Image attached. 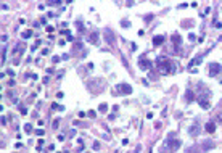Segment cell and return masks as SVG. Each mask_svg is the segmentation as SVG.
Returning a JSON list of instances; mask_svg holds the SVG:
<instances>
[{
  "instance_id": "cell-1",
  "label": "cell",
  "mask_w": 222,
  "mask_h": 153,
  "mask_svg": "<svg viewBox=\"0 0 222 153\" xmlns=\"http://www.w3.org/2000/svg\"><path fill=\"white\" fill-rule=\"evenodd\" d=\"M156 66H158V69L163 74H172V73L177 71L176 63L171 61L169 58H166V57H158V60H156Z\"/></svg>"
},
{
  "instance_id": "cell-2",
  "label": "cell",
  "mask_w": 222,
  "mask_h": 153,
  "mask_svg": "<svg viewBox=\"0 0 222 153\" xmlns=\"http://www.w3.org/2000/svg\"><path fill=\"white\" fill-rule=\"evenodd\" d=\"M116 94H121V95H131L132 94V86L129 84H118L116 86Z\"/></svg>"
},
{
  "instance_id": "cell-3",
  "label": "cell",
  "mask_w": 222,
  "mask_h": 153,
  "mask_svg": "<svg viewBox=\"0 0 222 153\" xmlns=\"http://www.w3.org/2000/svg\"><path fill=\"white\" fill-rule=\"evenodd\" d=\"M172 137H174V134H171V135H169V139H168V145H169V148H171V150H177V148L182 145V142H180V139H172Z\"/></svg>"
},
{
  "instance_id": "cell-4",
  "label": "cell",
  "mask_w": 222,
  "mask_h": 153,
  "mask_svg": "<svg viewBox=\"0 0 222 153\" xmlns=\"http://www.w3.org/2000/svg\"><path fill=\"white\" fill-rule=\"evenodd\" d=\"M103 34H105V37H106V42H108L110 45H113L114 42H116V36H114V32L110 29V27L103 29Z\"/></svg>"
},
{
  "instance_id": "cell-5",
  "label": "cell",
  "mask_w": 222,
  "mask_h": 153,
  "mask_svg": "<svg viewBox=\"0 0 222 153\" xmlns=\"http://www.w3.org/2000/svg\"><path fill=\"white\" fill-rule=\"evenodd\" d=\"M151 65H153V63H151V61H150L147 57H142V58L139 60V68L143 69V71H148V69L151 68Z\"/></svg>"
},
{
  "instance_id": "cell-6",
  "label": "cell",
  "mask_w": 222,
  "mask_h": 153,
  "mask_svg": "<svg viewBox=\"0 0 222 153\" xmlns=\"http://www.w3.org/2000/svg\"><path fill=\"white\" fill-rule=\"evenodd\" d=\"M220 71H222V66H220L219 63H211V65H209V76H211V78L217 76Z\"/></svg>"
},
{
  "instance_id": "cell-7",
  "label": "cell",
  "mask_w": 222,
  "mask_h": 153,
  "mask_svg": "<svg viewBox=\"0 0 222 153\" xmlns=\"http://www.w3.org/2000/svg\"><path fill=\"white\" fill-rule=\"evenodd\" d=\"M164 42H166V37H164V36H155V37H153V45H155V47H159V45H163Z\"/></svg>"
},
{
  "instance_id": "cell-8",
  "label": "cell",
  "mask_w": 222,
  "mask_h": 153,
  "mask_svg": "<svg viewBox=\"0 0 222 153\" xmlns=\"http://www.w3.org/2000/svg\"><path fill=\"white\" fill-rule=\"evenodd\" d=\"M200 107H201L203 110H209V108H211L209 102H208V100H204V99H200Z\"/></svg>"
},
{
  "instance_id": "cell-9",
  "label": "cell",
  "mask_w": 222,
  "mask_h": 153,
  "mask_svg": "<svg viewBox=\"0 0 222 153\" xmlns=\"http://www.w3.org/2000/svg\"><path fill=\"white\" fill-rule=\"evenodd\" d=\"M204 129H206L208 132H209V134H212V132L216 131V124H214V123H208L206 126H204Z\"/></svg>"
},
{
  "instance_id": "cell-10",
  "label": "cell",
  "mask_w": 222,
  "mask_h": 153,
  "mask_svg": "<svg viewBox=\"0 0 222 153\" xmlns=\"http://www.w3.org/2000/svg\"><path fill=\"white\" fill-rule=\"evenodd\" d=\"M201 60H203V57H198V58H193L190 63H188V68L192 69V66H195V65H198V63H201Z\"/></svg>"
},
{
  "instance_id": "cell-11",
  "label": "cell",
  "mask_w": 222,
  "mask_h": 153,
  "mask_svg": "<svg viewBox=\"0 0 222 153\" xmlns=\"http://www.w3.org/2000/svg\"><path fill=\"white\" fill-rule=\"evenodd\" d=\"M185 99H187V102H193V100H195V94H193L192 90H187V94H185Z\"/></svg>"
},
{
  "instance_id": "cell-12",
  "label": "cell",
  "mask_w": 222,
  "mask_h": 153,
  "mask_svg": "<svg viewBox=\"0 0 222 153\" xmlns=\"http://www.w3.org/2000/svg\"><path fill=\"white\" fill-rule=\"evenodd\" d=\"M200 134V129H198V126H196V124H195V126H193V127H190V135H193V137H196Z\"/></svg>"
},
{
  "instance_id": "cell-13",
  "label": "cell",
  "mask_w": 222,
  "mask_h": 153,
  "mask_svg": "<svg viewBox=\"0 0 222 153\" xmlns=\"http://www.w3.org/2000/svg\"><path fill=\"white\" fill-rule=\"evenodd\" d=\"M172 39H174V44H176V47L182 44V37L179 36V34H174V36H172Z\"/></svg>"
},
{
  "instance_id": "cell-14",
  "label": "cell",
  "mask_w": 222,
  "mask_h": 153,
  "mask_svg": "<svg viewBox=\"0 0 222 153\" xmlns=\"http://www.w3.org/2000/svg\"><path fill=\"white\" fill-rule=\"evenodd\" d=\"M97 40H98V32L90 34V44H97Z\"/></svg>"
},
{
  "instance_id": "cell-15",
  "label": "cell",
  "mask_w": 222,
  "mask_h": 153,
  "mask_svg": "<svg viewBox=\"0 0 222 153\" xmlns=\"http://www.w3.org/2000/svg\"><path fill=\"white\" fill-rule=\"evenodd\" d=\"M214 147V143L211 142V140H206V143H203V150H209V148H212Z\"/></svg>"
},
{
  "instance_id": "cell-16",
  "label": "cell",
  "mask_w": 222,
  "mask_h": 153,
  "mask_svg": "<svg viewBox=\"0 0 222 153\" xmlns=\"http://www.w3.org/2000/svg\"><path fill=\"white\" fill-rule=\"evenodd\" d=\"M106 110H108V105H106V103H100V107H98L100 113H106Z\"/></svg>"
},
{
  "instance_id": "cell-17",
  "label": "cell",
  "mask_w": 222,
  "mask_h": 153,
  "mask_svg": "<svg viewBox=\"0 0 222 153\" xmlns=\"http://www.w3.org/2000/svg\"><path fill=\"white\" fill-rule=\"evenodd\" d=\"M24 131L27 132V134H31V132H32V126H31V124H24Z\"/></svg>"
},
{
  "instance_id": "cell-18",
  "label": "cell",
  "mask_w": 222,
  "mask_h": 153,
  "mask_svg": "<svg viewBox=\"0 0 222 153\" xmlns=\"http://www.w3.org/2000/svg\"><path fill=\"white\" fill-rule=\"evenodd\" d=\"M32 36V31H26V32H23V39H29Z\"/></svg>"
},
{
  "instance_id": "cell-19",
  "label": "cell",
  "mask_w": 222,
  "mask_h": 153,
  "mask_svg": "<svg viewBox=\"0 0 222 153\" xmlns=\"http://www.w3.org/2000/svg\"><path fill=\"white\" fill-rule=\"evenodd\" d=\"M60 0H48V5H60Z\"/></svg>"
},
{
  "instance_id": "cell-20",
  "label": "cell",
  "mask_w": 222,
  "mask_h": 153,
  "mask_svg": "<svg viewBox=\"0 0 222 153\" xmlns=\"http://www.w3.org/2000/svg\"><path fill=\"white\" fill-rule=\"evenodd\" d=\"M58 126H60V119H55L53 121V129H58Z\"/></svg>"
},
{
  "instance_id": "cell-21",
  "label": "cell",
  "mask_w": 222,
  "mask_h": 153,
  "mask_svg": "<svg viewBox=\"0 0 222 153\" xmlns=\"http://www.w3.org/2000/svg\"><path fill=\"white\" fill-rule=\"evenodd\" d=\"M188 39H190V42H195V39H196V37H195V34H192V32H190V34H188Z\"/></svg>"
},
{
  "instance_id": "cell-22",
  "label": "cell",
  "mask_w": 222,
  "mask_h": 153,
  "mask_svg": "<svg viewBox=\"0 0 222 153\" xmlns=\"http://www.w3.org/2000/svg\"><path fill=\"white\" fill-rule=\"evenodd\" d=\"M95 116H97V113H95L94 110H90V111H89V118H95Z\"/></svg>"
},
{
  "instance_id": "cell-23",
  "label": "cell",
  "mask_w": 222,
  "mask_h": 153,
  "mask_svg": "<svg viewBox=\"0 0 222 153\" xmlns=\"http://www.w3.org/2000/svg\"><path fill=\"white\" fill-rule=\"evenodd\" d=\"M52 110H60V105L58 103H52Z\"/></svg>"
},
{
  "instance_id": "cell-24",
  "label": "cell",
  "mask_w": 222,
  "mask_h": 153,
  "mask_svg": "<svg viewBox=\"0 0 222 153\" xmlns=\"http://www.w3.org/2000/svg\"><path fill=\"white\" fill-rule=\"evenodd\" d=\"M44 134H45L44 129H37V135H44Z\"/></svg>"
},
{
  "instance_id": "cell-25",
  "label": "cell",
  "mask_w": 222,
  "mask_h": 153,
  "mask_svg": "<svg viewBox=\"0 0 222 153\" xmlns=\"http://www.w3.org/2000/svg\"><path fill=\"white\" fill-rule=\"evenodd\" d=\"M19 111H21V115H27V110H26V108H23V107H21V110H19Z\"/></svg>"
},
{
  "instance_id": "cell-26",
  "label": "cell",
  "mask_w": 222,
  "mask_h": 153,
  "mask_svg": "<svg viewBox=\"0 0 222 153\" xmlns=\"http://www.w3.org/2000/svg\"><path fill=\"white\" fill-rule=\"evenodd\" d=\"M151 18H153V15H148V16H145V21L148 23V21H151Z\"/></svg>"
},
{
  "instance_id": "cell-27",
  "label": "cell",
  "mask_w": 222,
  "mask_h": 153,
  "mask_svg": "<svg viewBox=\"0 0 222 153\" xmlns=\"http://www.w3.org/2000/svg\"><path fill=\"white\" fill-rule=\"evenodd\" d=\"M98 148H100V143L95 142V143H94V150H98Z\"/></svg>"
},
{
  "instance_id": "cell-28",
  "label": "cell",
  "mask_w": 222,
  "mask_h": 153,
  "mask_svg": "<svg viewBox=\"0 0 222 153\" xmlns=\"http://www.w3.org/2000/svg\"><path fill=\"white\" fill-rule=\"evenodd\" d=\"M6 74H10V76H15V71H13V69H8V71H6Z\"/></svg>"
},
{
  "instance_id": "cell-29",
  "label": "cell",
  "mask_w": 222,
  "mask_h": 153,
  "mask_svg": "<svg viewBox=\"0 0 222 153\" xmlns=\"http://www.w3.org/2000/svg\"><path fill=\"white\" fill-rule=\"evenodd\" d=\"M123 26H124V27H129V26H131V23H129V21H123Z\"/></svg>"
},
{
  "instance_id": "cell-30",
  "label": "cell",
  "mask_w": 222,
  "mask_h": 153,
  "mask_svg": "<svg viewBox=\"0 0 222 153\" xmlns=\"http://www.w3.org/2000/svg\"><path fill=\"white\" fill-rule=\"evenodd\" d=\"M60 61V57H53V63H58Z\"/></svg>"
},
{
  "instance_id": "cell-31",
  "label": "cell",
  "mask_w": 222,
  "mask_h": 153,
  "mask_svg": "<svg viewBox=\"0 0 222 153\" xmlns=\"http://www.w3.org/2000/svg\"><path fill=\"white\" fill-rule=\"evenodd\" d=\"M220 84H222V81H220Z\"/></svg>"
}]
</instances>
